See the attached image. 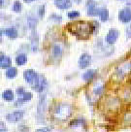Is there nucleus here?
<instances>
[{
  "mask_svg": "<svg viewBox=\"0 0 131 132\" xmlns=\"http://www.w3.org/2000/svg\"><path fill=\"white\" fill-rule=\"evenodd\" d=\"M68 26L70 27V32L79 38H88V36L92 33L93 29H94L93 25L91 23L86 22L84 21L70 23L68 24Z\"/></svg>",
  "mask_w": 131,
  "mask_h": 132,
  "instance_id": "1",
  "label": "nucleus"
},
{
  "mask_svg": "<svg viewBox=\"0 0 131 132\" xmlns=\"http://www.w3.org/2000/svg\"><path fill=\"white\" fill-rule=\"evenodd\" d=\"M62 48L59 45H53V48H52V54L54 58H59L61 57L62 55Z\"/></svg>",
  "mask_w": 131,
  "mask_h": 132,
  "instance_id": "15",
  "label": "nucleus"
},
{
  "mask_svg": "<svg viewBox=\"0 0 131 132\" xmlns=\"http://www.w3.org/2000/svg\"><path fill=\"white\" fill-rule=\"evenodd\" d=\"M6 77L8 79H14L17 77V75H18V69H17L16 67H10L7 69L6 71Z\"/></svg>",
  "mask_w": 131,
  "mask_h": 132,
  "instance_id": "21",
  "label": "nucleus"
},
{
  "mask_svg": "<svg viewBox=\"0 0 131 132\" xmlns=\"http://www.w3.org/2000/svg\"><path fill=\"white\" fill-rule=\"evenodd\" d=\"M0 5H1V6L4 5V0H0Z\"/></svg>",
  "mask_w": 131,
  "mask_h": 132,
  "instance_id": "32",
  "label": "nucleus"
},
{
  "mask_svg": "<svg viewBox=\"0 0 131 132\" xmlns=\"http://www.w3.org/2000/svg\"><path fill=\"white\" fill-rule=\"evenodd\" d=\"M24 92H25L24 87H19V88L17 89V94L19 95V96H21Z\"/></svg>",
  "mask_w": 131,
  "mask_h": 132,
  "instance_id": "27",
  "label": "nucleus"
},
{
  "mask_svg": "<svg viewBox=\"0 0 131 132\" xmlns=\"http://www.w3.org/2000/svg\"><path fill=\"white\" fill-rule=\"evenodd\" d=\"M126 35L128 38H131V24L128 25L126 28Z\"/></svg>",
  "mask_w": 131,
  "mask_h": 132,
  "instance_id": "29",
  "label": "nucleus"
},
{
  "mask_svg": "<svg viewBox=\"0 0 131 132\" xmlns=\"http://www.w3.org/2000/svg\"><path fill=\"white\" fill-rule=\"evenodd\" d=\"M21 9H22L21 3L20 2V1L16 0V1L14 2V4H13V11L16 13H20L21 11Z\"/></svg>",
  "mask_w": 131,
  "mask_h": 132,
  "instance_id": "22",
  "label": "nucleus"
},
{
  "mask_svg": "<svg viewBox=\"0 0 131 132\" xmlns=\"http://www.w3.org/2000/svg\"><path fill=\"white\" fill-rule=\"evenodd\" d=\"M32 88L34 89L35 91L37 92H43V91L45 90L47 87H48V81H47V79L44 77V76H42V75H39V77L37 79L36 82L31 86Z\"/></svg>",
  "mask_w": 131,
  "mask_h": 132,
  "instance_id": "3",
  "label": "nucleus"
},
{
  "mask_svg": "<svg viewBox=\"0 0 131 132\" xmlns=\"http://www.w3.org/2000/svg\"><path fill=\"white\" fill-rule=\"evenodd\" d=\"M96 75V70H93V69H88L86 70L84 74H83V79L86 81V82H90L92 81L93 78Z\"/></svg>",
  "mask_w": 131,
  "mask_h": 132,
  "instance_id": "14",
  "label": "nucleus"
},
{
  "mask_svg": "<svg viewBox=\"0 0 131 132\" xmlns=\"http://www.w3.org/2000/svg\"><path fill=\"white\" fill-rule=\"evenodd\" d=\"M119 31L115 28H111L108 33H107L106 35V42L109 44V45H114L117 40H118V38H119Z\"/></svg>",
  "mask_w": 131,
  "mask_h": 132,
  "instance_id": "8",
  "label": "nucleus"
},
{
  "mask_svg": "<svg viewBox=\"0 0 131 132\" xmlns=\"http://www.w3.org/2000/svg\"><path fill=\"white\" fill-rule=\"evenodd\" d=\"M54 5L60 10H67L72 6L71 0H54Z\"/></svg>",
  "mask_w": 131,
  "mask_h": 132,
  "instance_id": "11",
  "label": "nucleus"
},
{
  "mask_svg": "<svg viewBox=\"0 0 131 132\" xmlns=\"http://www.w3.org/2000/svg\"><path fill=\"white\" fill-rule=\"evenodd\" d=\"M11 65H12V60H11V58L3 54H1V57H0V66H1V68H3V69H8V68L11 67Z\"/></svg>",
  "mask_w": 131,
  "mask_h": 132,
  "instance_id": "13",
  "label": "nucleus"
},
{
  "mask_svg": "<svg viewBox=\"0 0 131 132\" xmlns=\"http://www.w3.org/2000/svg\"><path fill=\"white\" fill-rule=\"evenodd\" d=\"M0 132H7V127L5 125L4 122H1V129H0Z\"/></svg>",
  "mask_w": 131,
  "mask_h": 132,
  "instance_id": "30",
  "label": "nucleus"
},
{
  "mask_svg": "<svg viewBox=\"0 0 131 132\" xmlns=\"http://www.w3.org/2000/svg\"><path fill=\"white\" fill-rule=\"evenodd\" d=\"M24 117V111L22 110H18L13 113H10L8 115H6V120L10 121V122H17L20 121L21 120H22V118Z\"/></svg>",
  "mask_w": 131,
  "mask_h": 132,
  "instance_id": "6",
  "label": "nucleus"
},
{
  "mask_svg": "<svg viewBox=\"0 0 131 132\" xmlns=\"http://www.w3.org/2000/svg\"><path fill=\"white\" fill-rule=\"evenodd\" d=\"M35 132H53L49 127H43V128H38Z\"/></svg>",
  "mask_w": 131,
  "mask_h": 132,
  "instance_id": "28",
  "label": "nucleus"
},
{
  "mask_svg": "<svg viewBox=\"0 0 131 132\" xmlns=\"http://www.w3.org/2000/svg\"><path fill=\"white\" fill-rule=\"evenodd\" d=\"M90 62H91V56L88 54H83L79 58V66L82 69H85L87 66H89Z\"/></svg>",
  "mask_w": 131,
  "mask_h": 132,
  "instance_id": "9",
  "label": "nucleus"
},
{
  "mask_svg": "<svg viewBox=\"0 0 131 132\" xmlns=\"http://www.w3.org/2000/svg\"><path fill=\"white\" fill-rule=\"evenodd\" d=\"M26 62H27V56H26V54H20L16 57V63H17V65L22 66V65H24V64H26Z\"/></svg>",
  "mask_w": 131,
  "mask_h": 132,
  "instance_id": "20",
  "label": "nucleus"
},
{
  "mask_svg": "<svg viewBox=\"0 0 131 132\" xmlns=\"http://www.w3.org/2000/svg\"><path fill=\"white\" fill-rule=\"evenodd\" d=\"M86 9H87V14L89 16H95L98 15V10L96 7V3L94 2V0H87L86 2Z\"/></svg>",
  "mask_w": 131,
  "mask_h": 132,
  "instance_id": "10",
  "label": "nucleus"
},
{
  "mask_svg": "<svg viewBox=\"0 0 131 132\" xmlns=\"http://www.w3.org/2000/svg\"><path fill=\"white\" fill-rule=\"evenodd\" d=\"M103 90H104V86H97L96 87H94V89H93V92H94L96 95H100L103 93Z\"/></svg>",
  "mask_w": 131,
  "mask_h": 132,
  "instance_id": "24",
  "label": "nucleus"
},
{
  "mask_svg": "<svg viewBox=\"0 0 131 132\" xmlns=\"http://www.w3.org/2000/svg\"><path fill=\"white\" fill-rule=\"evenodd\" d=\"M4 33L7 37L11 38V39H16V38L18 37V31H17V29L14 28V27H10V28L5 29Z\"/></svg>",
  "mask_w": 131,
  "mask_h": 132,
  "instance_id": "18",
  "label": "nucleus"
},
{
  "mask_svg": "<svg viewBox=\"0 0 131 132\" xmlns=\"http://www.w3.org/2000/svg\"><path fill=\"white\" fill-rule=\"evenodd\" d=\"M25 3H31V2H34V1H36V0H23Z\"/></svg>",
  "mask_w": 131,
  "mask_h": 132,
  "instance_id": "31",
  "label": "nucleus"
},
{
  "mask_svg": "<svg viewBox=\"0 0 131 132\" xmlns=\"http://www.w3.org/2000/svg\"><path fill=\"white\" fill-rule=\"evenodd\" d=\"M61 19H62V18H61L60 16H58V15H54V14L51 16V20H54V21H56L58 22H59V21H61Z\"/></svg>",
  "mask_w": 131,
  "mask_h": 132,
  "instance_id": "26",
  "label": "nucleus"
},
{
  "mask_svg": "<svg viewBox=\"0 0 131 132\" xmlns=\"http://www.w3.org/2000/svg\"><path fill=\"white\" fill-rule=\"evenodd\" d=\"M98 16L102 21H107L109 20V11L105 8H101L98 10Z\"/></svg>",
  "mask_w": 131,
  "mask_h": 132,
  "instance_id": "17",
  "label": "nucleus"
},
{
  "mask_svg": "<svg viewBox=\"0 0 131 132\" xmlns=\"http://www.w3.org/2000/svg\"><path fill=\"white\" fill-rule=\"evenodd\" d=\"M119 20L123 23H127L131 21V9L126 8L121 9L119 13Z\"/></svg>",
  "mask_w": 131,
  "mask_h": 132,
  "instance_id": "7",
  "label": "nucleus"
},
{
  "mask_svg": "<svg viewBox=\"0 0 131 132\" xmlns=\"http://www.w3.org/2000/svg\"><path fill=\"white\" fill-rule=\"evenodd\" d=\"M2 98L4 99L5 101L7 102H12L14 100V93L11 89H6V90L3 91L2 93Z\"/></svg>",
  "mask_w": 131,
  "mask_h": 132,
  "instance_id": "19",
  "label": "nucleus"
},
{
  "mask_svg": "<svg viewBox=\"0 0 131 132\" xmlns=\"http://www.w3.org/2000/svg\"><path fill=\"white\" fill-rule=\"evenodd\" d=\"M130 72H131V61H129L122 64V65H120L119 67H118L117 71H116V75L119 79H122L124 76H126Z\"/></svg>",
  "mask_w": 131,
  "mask_h": 132,
  "instance_id": "5",
  "label": "nucleus"
},
{
  "mask_svg": "<svg viewBox=\"0 0 131 132\" xmlns=\"http://www.w3.org/2000/svg\"><path fill=\"white\" fill-rule=\"evenodd\" d=\"M67 16L69 19H71V20H75V19H77V18L80 16V13L78 11H71V12L67 14Z\"/></svg>",
  "mask_w": 131,
  "mask_h": 132,
  "instance_id": "23",
  "label": "nucleus"
},
{
  "mask_svg": "<svg viewBox=\"0 0 131 132\" xmlns=\"http://www.w3.org/2000/svg\"><path fill=\"white\" fill-rule=\"evenodd\" d=\"M38 13H39L40 18H43V16H44V15H45V5L40 6V8H39V10H38Z\"/></svg>",
  "mask_w": 131,
  "mask_h": 132,
  "instance_id": "25",
  "label": "nucleus"
},
{
  "mask_svg": "<svg viewBox=\"0 0 131 132\" xmlns=\"http://www.w3.org/2000/svg\"><path fill=\"white\" fill-rule=\"evenodd\" d=\"M128 4H129V5H131V1H130V2H128Z\"/></svg>",
  "mask_w": 131,
  "mask_h": 132,
  "instance_id": "33",
  "label": "nucleus"
},
{
  "mask_svg": "<svg viewBox=\"0 0 131 132\" xmlns=\"http://www.w3.org/2000/svg\"><path fill=\"white\" fill-rule=\"evenodd\" d=\"M71 113H72V110L69 105L63 103L58 104L54 108L53 118L59 121H64L71 116Z\"/></svg>",
  "mask_w": 131,
  "mask_h": 132,
  "instance_id": "2",
  "label": "nucleus"
},
{
  "mask_svg": "<svg viewBox=\"0 0 131 132\" xmlns=\"http://www.w3.org/2000/svg\"><path fill=\"white\" fill-rule=\"evenodd\" d=\"M38 77H39V75L32 69H27L23 72V78H24L25 82L31 86H33L36 82Z\"/></svg>",
  "mask_w": 131,
  "mask_h": 132,
  "instance_id": "4",
  "label": "nucleus"
},
{
  "mask_svg": "<svg viewBox=\"0 0 131 132\" xmlns=\"http://www.w3.org/2000/svg\"><path fill=\"white\" fill-rule=\"evenodd\" d=\"M31 99H32V93H31V92L25 91L24 93L21 95V96H20V98L15 102V106H20V105L25 103V102L30 101Z\"/></svg>",
  "mask_w": 131,
  "mask_h": 132,
  "instance_id": "12",
  "label": "nucleus"
},
{
  "mask_svg": "<svg viewBox=\"0 0 131 132\" xmlns=\"http://www.w3.org/2000/svg\"><path fill=\"white\" fill-rule=\"evenodd\" d=\"M69 125L71 127H78V126H81V127H86V122L85 120L83 119H79V120H73L70 121Z\"/></svg>",
  "mask_w": 131,
  "mask_h": 132,
  "instance_id": "16",
  "label": "nucleus"
}]
</instances>
